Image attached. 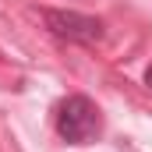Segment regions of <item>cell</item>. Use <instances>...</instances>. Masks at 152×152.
Returning a JSON list of instances; mask_svg holds the SVG:
<instances>
[{
  "mask_svg": "<svg viewBox=\"0 0 152 152\" xmlns=\"http://www.w3.org/2000/svg\"><path fill=\"white\" fill-rule=\"evenodd\" d=\"M57 134L67 145H88L99 134V110L88 96H67L57 106Z\"/></svg>",
  "mask_w": 152,
  "mask_h": 152,
  "instance_id": "6da1fadb",
  "label": "cell"
},
{
  "mask_svg": "<svg viewBox=\"0 0 152 152\" xmlns=\"http://www.w3.org/2000/svg\"><path fill=\"white\" fill-rule=\"evenodd\" d=\"M145 85H149V88H152V64H149V67H145Z\"/></svg>",
  "mask_w": 152,
  "mask_h": 152,
  "instance_id": "3957f363",
  "label": "cell"
},
{
  "mask_svg": "<svg viewBox=\"0 0 152 152\" xmlns=\"http://www.w3.org/2000/svg\"><path fill=\"white\" fill-rule=\"evenodd\" d=\"M46 18V28L57 39H67V42H99L103 39V21L92 18V14H81V11H42Z\"/></svg>",
  "mask_w": 152,
  "mask_h": 152,
  "instance_id": "7a4b0ae2",
  "label": "cell"
}]
</instances>
